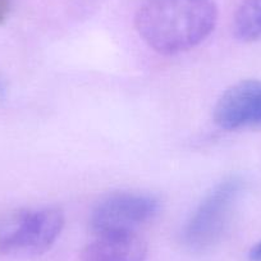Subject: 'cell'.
I'll return each instance as SVG.
<instances>
[{"instance_id":"cell-4","label":"cell","mask_w":261,"mask_h":261,"mask_svg":"<svg viewBox=\"0 0 261 261\" xmlns=\"http://www.w3.org/2000/svg\"><path fill=\"white\" fill-rule=\"evenodd\" d=\"M160 212V201L146 192L122 191L105 196L91 212L90 227L95 234L136 233Z\"/></svg>"},{"instance_id":"cell-6","label":"cell","mask_w":261,"mask_h":261,"mask_svg":"<svg viewBox=\"0 0 261 261\" xmlns=\"http://www.w3.org/2000/svg\"><path fill=\"white\" fill-rule=\"evenodd\" d=\"M147 243L136 233L96 234L81 253L82 261H145Z\"/></svg>"},{"instance_id":"cell-7","label":"cell","mask_w":261,"mask_h":261,"mask_svg":"<svg viewBox=\"0 0 261 261\" xmlns=\"http://www.w3.org/2000/svg\"><path fill=\"white\" fill-rule=\"evenodd\" d=\"M234 36L243 42L261 41V0H245L233 19Z\"/></svg>"},{"instance_id":"cell-5","label":"cell","mask_w":261,"mask_h":261,"mask_svg":"<svg viewBox=\"0 0 261 261\" xmlns=\"http://www.w3.org/2000/svg\"><path fill=\"white\" fill-rule=\"evenodd\" d=\"M214 120L227 130L261 125V80H243L225 90L214 107Z\"/></svg>"},{"instance_id":"cell-3","label":"cell","mask_w":261,"mask_h":261,"mask_svg":"<svg viewBox=\"0 0 261 261\" xmlns=\"http://www.w3.org/2000/svg\"><path fill=\"white\" fill-rule=\"evenodd\" d=\"M242 188V179L232 175L220 180L205 195L180 233V240L187 250L205 252L222 240Z\"/></svg>"},{"instance_id":"cell-9","label":"cell","mask_w":261,"mask_h":261,"mask_svg":"<svg viewBox=\"0 0 261 261\" xmlns=\"http://www.w3.org/2000/svg\"><path fill=\"white\" fill-rule=\"evenodd\" d=\"M4 96H6V86H4L2 79H0V99H2V97H4Z\"/></svg>"},{"instance_id":"cell-1","label":"cell","mask_w":261,"mask_h":261,"mask_svg":"<svg viewBox=\"0 0 261 261\" xmlns=\"http://www.w3.org/2000/svg\"><path fill=\"white\" fill-rule=\"evenodd\" d=\"M217 21L213 0H146L135 24L147 46L159 54L174 55L201 44Z\"/></svg>"},{"instance_id":"cell-8","label":"cell","mask_w":261,"mask_h":261,"mask_svg":"<svg viewBox=\"0 0 261 261\" xmlns=\"http://www.w3.org/2000/svg\"><path fill=\"white\" fill-rule=\"evenodd\" d=\"M248 260L250 261H261V241L256 243L248 252Z\"/></svg>"},{"instance_id":"cell-2","label":"cell","mask_w":261,"mask_h":261,"mask_svg":"<svg viewBox=\"0 0 261 261\" xmlns=\"http://www.w3.org/2000/svg\"><path fill=\"white\" fill-rule=\"evenodd\" d=\"M64 228V214L54 206L21 209L0 220V252L34 257L57 242Z\"/></svg>"}]
</instances>
